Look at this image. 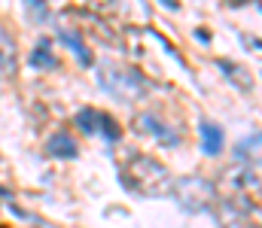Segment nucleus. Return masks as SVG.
<instances>
[{
	"label": "nucleus",
	"instance_id": "f257e3e1",
	"mask_svg": "<svg viewBox=\"0 0 262 228\" xmlns=\"http://www.w3.org/2000/svg\"><path fill=\"white\" fill-rule=\"evenodd\" d=\"M98 82L107 94L113 97H140L143 94V76L137 73L134 67H122V64H104L98 70Z\"/></svg>",
	"mask_w": 262,
	"mask_h": 228
},
{
	"label": "nucleus",
	"instance_id": "f03ea898",
	"mask_svg": "<svg viewBox=\"0 0 262 228\" xmlns=\"http://www.w3.org/2000/svg\"><path fill=\"white\" fill-rule=\"evenodd\" d=\"M198 134H201V152L204 155H220L223 146H226V131L210 122V119H201L198 122Z\"/></svg>",
	"mask_w": 262,
	"mask_h": 228
},
{
	"label": "nucleus",
	"instance_id": "7ed1b4c3",
	"mask_svg": "<svg viewBox=\"0 0 262 228\" xmlns=\"http://www.w3.org/2000/svg\"><path fill=\"white\" fill-rule=\"evenodd\" d=\"M31 67H40V70H55L58 67V58L52 52V40H37V46L31 49Z\"/></svg>",
	"mask_w": 262,
	"mask_h": 228
},
{
	"label": "nucleus",
	"instance_id": "20e7f679",
	"mask_svg": "<svg viewBox=\"0 0 262 228\" xmlns=\"http://www.w3.org/2000/svg\"><path fill=\"white\" fill-rule=\"evenodd\" d=\"M140 128L143 131H149V134H156L165 146H174V143H180V134L177 131H171L168 125H162L159 122V116H152V113H146V116H140Z\"/></svg>",
	"mask_w": 262,
	"mask_h": 228
},
{
	"label": "nucleus",
	"instance_id": "39448f33",
	"mask_svg": "<svg viewBox=\"0 0 262 228\" xmlns=\"http://www.w3.org/2000/svg\"><path fill=\"white\" fill-rule=\"evenodd\" d=\"M12 70H15V43H12V34L0 24V76Z\"/></svg>",
	"mask_w": 262,
	"mask_h": 228
},
{
	"label": "nucleus",
	"instance_id": "423d86ee",
	"mask_svg": "<svg viewBox=\"0 0 262 228\" xmlns=\"http://www.w3.org/2000/svg\"><path fill=\"white\" fill-rule=\"evenodd\" d=\"M58 37L64 40V43L70 46V49H73V52H76V55H79V61H82L85 67H92V61H95V58H92V52L85 49V43L79 40V34H76V31H70V28H61V31H58Z\"/></svg>",
	"mask_w": 262,
	"mask_h": 228
},
{
	"label": "nucleus",
	"instance_id": "0eeeda50",
	"mask_svg": "<svg viewBox=\"0 0 262 228\" xmlns=\"http://www.w3.org/2000/svg\"><path fill=\"white\" fill-rule=\"evenodd\" d=\"M49 152H52L55 158H76V155H79V146H76V140H70L67 134H55V137L49 140Z\"/></svg>",
	"mask_w": 262,
	"mask_h": 228
},
{
	"label": "nucleus",
	"instance_id": "6e6552de",
	"mask_svg": "<svg viewBox=\"0 0 262 228\" xmlns=\"http://www.w3.org/2000/svg\"><path fill=\"white\" fill-rule=\"evenodd\" d=\"M95 134H101L107 143H116V140L122 137V128L113 122V116H107V113H98V128H95Z\"/></svg>",
	"mask_w": 262,
	"mask_h": 228
},
{
	"label": "nucleus",
	"instance_id": "1a4fd4ad",
	"mask_svg": "<svg viewBox=\"0 0 262 228\" xmlns=\"http://www.w3.org/2000/svg\"><path fill=\"white\" fill-rule=\"evenodd\" d=\"M25 9H28L31 21H37V24L49 21V3L46 0H25Z\"/></svg>",
	"mask_w": 262,
	"mask_h": 228
},
{
	"label": "nucleus",
	"instance_id": "9d476101",
	"mask_svg": "<svg viewBox=\"0 0 262 228\" xmlns=\"http://www.w3.org/2000/svg\"><path fill=\"white\" fill-rule=\"evenodd\" d=\"M76 125H79L85 134H95V128H98V110H92V107L79 110V113H76Z\"/></svg>",
	"mask_w": 262,
	"mask_h": 228
},
{
	"label": "nucleus",
	"instance_id": "9b49d317",
	"mask_svg": "<svg viewBox=\"0 0 262 228\" xmlns=\"http://www.w3.org/2000/svg\"><path fill=\"white\" fill-rule=\"evenodd\" d=\"M220 70H223V73H229L232 79H238L241 85H250V76H244L241 70H238V64H232V61H220Z\"/></svg>",
	"mask_w": 262,
	"mask_h": 228
},
{
	"label": "nucleus",
	"instance_id": "f8f14e48",
	"mask_svg": "<svg viewBox=\"0 0 262 228\" xmlns=\"http://www.w3.org/2000/svg\"><path fill=\"white\" fill-rule=\"evenodd\" d=\"M162 3H165V6H168V9H177V6H180V3H177V0H162Z\"/></svg>",
	"mask_w": 262,
	"mask_h": 228
},
{
	"label": "nucleus",
	"instance_id": "ddd939ff",
	"mask_svg": "<svg viewBox=\"0 0 262 228\" xmlns=\"http://www.w3.org/2000/svg\"><path fill=\"white\" fill-rule=\"evenodd\" d=\"M235 3H244V0H235Z\"/></svg>",
	"mask_w": 262,
	"mask_h": 228
}]
</instances>
